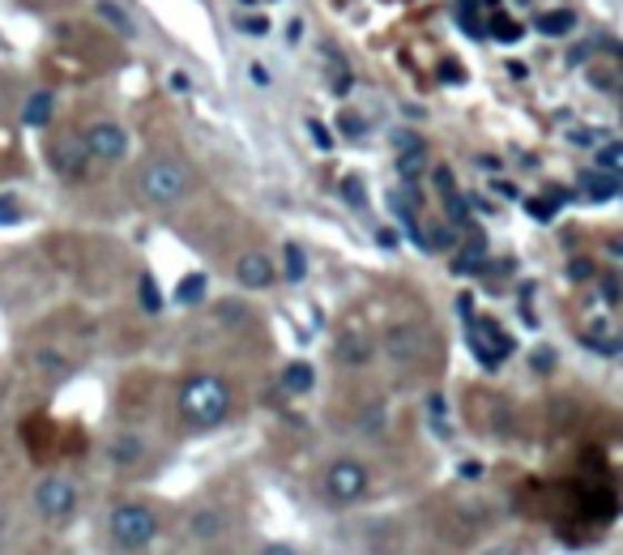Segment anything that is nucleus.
I'll return each mask as SVG.
<instances>
[{"mask_svg":"<svg viewBox=\"0 0 623 555\" xmlns=\"http://www.w3.org/2000/svg\"><path fill=\"white\" fill-rule=\"evenodd\" d=\"M180 415H184V423L197 427V432L218 427L222 418L231 415V385H227L222 376H210V372L189 376L184 389H180Z\"/></svg>","mask_w":623,"mask_h":555,"instance_id":"obj_1","label":"nucleus"},{"mask_svg":"<svg viewBox=\"0 0 623 555\" xmlns=\"http://www.w3.org/2000/svg\"><path fill=\"white\" fill-rule=\"evenodd\" d=\"M159 529H163L159 508L145 504V500H124V504H115L108 513V543L120 555L145 552V547L159 538Z\"/></svg>","mask_w":623,"mask_h":555,"instance_id":"obj_2","label":"nucleus"},{"mask_svg":"<svg viewBox=\"0 0 623 555\" xmlns=\"http://www.w3.org/2000/svg\"><path fill=\"white\" fill-rule=\"evenodd\" d=\"M189 184L192 175L180 159H150V163L141 167V196L150 205H175V201H184Z\"/></svg>","mask_w":623,"mask_h":555,"instance_id":"obj_3","label":"nucleus"},{"mask_svg":"<svg viewBox=\"0 0 623 555\" xmlns=\"http://www.w3.org/2000/svg\"><path fill=\"white\" fill-rule=\"evenodd\" d=\"M78 483L73 478H64V474H43L39 483H34V492H30V508H34V517L39 522H48V526H60V522H69L73 513H78Z\"/></svg>","mask_w":623,"mask_h":555,"instance_id":"obj_4","label":"nucleus"},{"mask_svg":"<svg viewBox=\"0 0 623 555\" xmlns=\"http://www.w3.org/2000/svg\"><path fill=\"white\" fill-rule=\"evenodd\" d=\"M321 487H325V500L329 504H342V508H351L359 500L368 496V487H372V471L359 462V457H333L321 474Z\"/></svg>","mask_w":623,"mask_h":555,"instance_id":"obj_5","label":"nucleus"},{"mask_svg":"<svg viewBox=\"0 0 623 555\" xmlns=\"http://www.w3.org/2000/svg\"><path fill=\"white\" fill-rule=\"evenodd\" d=\"M82 145H86V154H90V163L115 167L129 159V133H124L115 120H94L82 133Z\"/></svg>","mask_w":623,"mask_h":555,"instance_id":"obj_6","label":"nucleus"},{"mask_svg":"<svg viewBox=\"0 0 623 555\" xmlns=\"http://www.w3.org/2000/svg\"><path fill=\"white\" fill-rule=\"evenodd\" d=\"M52 167H56V175H60V180H86V175H90V154H86V145H82L78 133L56 141Z\"/></svg>","mask_w":623,"mask_h":555,"instance_id":"obj_7","label":"nucleus"},{"mask_svg":"<svg viewBox=\"0 0 623 555\" xmlns=\"http://www.w3.org/2000/svg\"><path fill=\"white\" fill-rule=\"evenodd\" d=\"M189 538L192 543H205V547H214L227 538V513L214 508V504H201V508H192L189 513Z\"/></svg>","mask_w":623,"mask_h":555,"instance_id":"obj_8","label":"nucleus"},{"mask_svg":"<svg viewBox=\"0 0 623 555\" xmlns=\"http://www.w3.org/2000/svg\"><path fill=\"white\" fill-rule=\"evenodd\" d=\"M235 278H240V286H248V291H265V286H273L278 270H273V261L265 252H244L235 261Z\"/></svg>","mask_w":623,"mask_h":555,"instance_id":"obj_9","label":"nucleus"},{"mask_svg":"<svg viewBox=\"0 0 623 555\" xmlns=\"http://www.w3.org/2000/svg\"><path fill=\"white\" fill-rule=\"evenodd\" d=\"M449 270L453 274H479V270H488V244L479 240V235H470L465 244H453V256H449Z\"/></svg>","mask_w":623,"mask_h":555,"instance_id":"obj_10","label":"nucleus"},{"mask_svg":"<svg viewBox=\"0 0 623 555\" xmlns=\"http://www.w3.org/2000/svg\"><path fill=\"white\" fill-rule=\"evenodd\" d=\"M419 346H423V333H419V325H398V330L384 333V355L398 363H410L414 355H419Z\"/></svg>","mask_w":623,"mask_h":555,"instance_id":"obj_11","label":"nucleus"},{"mask_svg":"<svg viewBox=\"0 0 623 555\" xmlns=\"http://www.w3.org/2000/svg\"><path fill=\"white\" fill-rule=\"evenodd\" d=\"M398 171H402L406 184H414L423 175V141L414 133H398Z\"/></svg>","mask_w":623,"mask_h":555,"instance_id":"obj_12","label":"nucleus"},{"mask_svg":"<svg viewBox=\"0 0 623 555\" xmlns=\"http://www.w3.org/2000/svg\"><path fill=\"white\" fill-rule=\"evenodd\" d=\"M108 457H111V466H137L141 457H145V441L141 436H115V441L108 444Z\"/></svg>","mask_w":623,"mask_h":555,"instance_id":"obj_13","label":"nucleus"},{"mask_svg":"<svg viewBox=\"0 0 623 555\" xmlns=\"http://www.w3.org/2000/svg\"><path fill=\"white\" fill-rule=\"evenodd\" d=\"M581 189H585L590 201H615V193H620V180H611V175H602L597 167H590V171L581 175Z\"/></svg>","mask_w":623,"mask_h":555,"instance_id":"obj_14","label":"nucleus"},{"mask_svg":"<svg viewBox=\"0 0 623 555\" xmlns=\"http://www.w3.org/2000/svg\"><path fill=\"white\" fill-rule=\"evenodd\" d=\"M52 111H56V99L48 90H39V94H30L27 108H22V120H27L30 129H43V124H52Z\"/></svg>","mask_w":623,"mask_h":555,"instance_id":"obj_15","label":"nucleus"},{"mask_svg":"<svg viewBox=\"0 0 623 555\" xmlns=\"http://www.w3.org/2000/svg\"><path fill=\"white\" fill-rule=\"evenodd\" d=\"M94 9H99V18H103L108 27H115V34H120V39H133V34H137L133 18H129V13H124L115 0H94Z\"/></svg>","mask_w":623,"mask_h":555,"instance_id":"obj_16","label":"nucleus"},{"mask_svg":"<svg viewBox=\"0 0 623 555\" xmlns=\"http://www.w3.org/2000/svg\"><path fill=\"white\" fill-rule=\"evenodd\" d=\"M597 171H602V175H611V180H620V167H623V145L615 138L611 141H602V145H597Z\"/></svg>","mask_w":623,"mask_h":555,"instance_id":"obj_17","label":"nucleus"},{"mask_svg":"<svg viewBox=\"0 0 623 555\" xmlns=\"http://www.w3.org/2000/svg\"><path fill=\"white\" fill-rule=\"evenodd\" d=\"M312 385H316V372H312L308 363H291V367L282 372V389H287V393H308Z\"/></svg>","mask_w":623,"mask_h":555,"instance_id":"obj_18","label":"nucleus"},{"mask_svg":"<svg viewBox=\"0 0 623 555\" xmlns=\"http://www.w3.org/2000/svg\"><path fill=\"white\" fill-rule=\"evenodd\" d=\"M372 355V346H368V337H359V333H346L342 342H338V360L342 363H368Z\"/></svg>","mask_w":623,"mask_h":555,"instance_id":"obj_19","label":"nucleus"},{"mask_svg":"<svg viewBox=\"0 0 623 555\" xmlns=\"http://www.w3.org/2000/svg\"><path fill=\"white\" fill-rule=\"evenodd\" d=\"M205 300V274H189V278H180V286H175V304H201Z\"/></svg>","mask_w":623,"mask_h":555,"instance_id":"obj_20","label":"nucleus"},{"mask_svg":"<svg viewBox=\"0 0 623 555\" xmlns=\"http://www.w3.org/2000/svg\"><path fill=\"white\" fill-rule=\"evenodd\" d=\"M282 274H287V282H303V278H308V256H303L299 244H287V249H282Z\"/></svg>","mask_w":623,"mask_h":555,"instance_id":"obj_21","label":"nucleus"},{"mask_svg":"<svg viewBox=\"0 0 623 555\" xmlns=\"http://www.w3.org/2000/svg\"><path fill=\"white\" fill-rule=\"evenodd\" d=\"M572 27H576V13H572V9H555V13H542L539 18V30L551 34V39H555V34H569Z\"/></svg>","mask_w":623,"mask_h":555,"instance_id":"obj_22","label":"nucleus"},{"mask_svg":"<svg viewBox=\"0 0 623 555\" xmlns=\"http://www.w3.org/2000/svg\"><path fill=\"white\" fill-rule=\"evenodd\" d=\"M137 295H141V307L145 312H163V295H159V282L150 274H141V282H137Z\"/></svg>","mask_w":623,"mask_h":555,"instance_id":"obj_23","label":"nucleus"},{"mask_svg":"<svg viewBox=\"0 0 623 555\" xmlns=\"http://www.w3.org/2000/svg\"><path fill=\"white\" fill-rule=\"evenodd\" d=\"M342 193H346V201H351L354 210L368 205V193H363V180H359V175H346V180H342Z\"/></svg>","mask_w":623,"mask_h":555,"instance_id":"obj_24","label":"nucleus"},{"mask_svg":"<svg viewBox=\"0 0 623 555\" xmlns=\"http://www.w3.org/2000/svg\"><path fill=\"white\" fill-rule=\"evenodd\" d=\"M458 22L465 27V34H483L479 18H474V9H470V0H461V4H458Z\"/></svg>","mask_w":623,"mask_h":555,"instance_id":"obj_25","label":"nucleus"},{"mask_svg":"<svg viewBox=\"0 0 623 555\" xmlns=\"http://www.w3.org/2000/svg\"><path fill=\"white\" fill-rule=\"evenodd\" d=\"M602 300H606V307L620 304V282H615V274L602 278Z\"/></svg>","mask_w":623,"mask_h":555,"instance_id":"obj_26","label":"nucleus"},{"mask_svg":"<svg viewBox=\"0 0 623 555\" xmlns=\"http://www.w3.org/2000/svg\"><path fill=\"white\" fill-rule=\"evenodd\" d=\"M338 124H342V133H346V138H363V120L351 115V111H342V120H338Z\"/></svg>","mask_w":623,"mask_h":555,"instance_id":"obj_27","label":"nucleus"},{"mask_svg":"<svg viewBox=\"0 0 623 555\" xmlns=\"http://www.w3.org/2000/svg\"><path fill=\"white\" fill-rule=\"evenodd\" d=\"M516 34H521V27H516V22H509V18H495V39H504V43H513Z\"/></svg>","mask_w":623,"mask_h":555,"instance_id":"obj_28","label":"nucleus"},{"mask_svg":"<svg viewBox=\"0 0 623 555\" xmlns=\"http://www.w3.org/2000/svg\"><path fill=\"white\" fill-rule=\"evenodd\" d=\"M308 133H312V141H316L321 150H329V145H333V141H329V129L321 124V120H308Z\"/></svg>","mask_w":623,"mask_h":555,"instance_id":"obj_29","label":"nucleus"},{"mask_svg":"<svg viewBox=\"0 0 623 555\" xmlns=\"http://www.w3.org/2000/svg\"><path fill=\"white\" fill-rule=\"evenodd\" d=\"M240 27H244V34H252V39H261V34H270V22H265V18H244Z\"/></svg>","mask_w":623,"mask_h":555,"instance_id":"obj_30","label":"nucleus"},{"mask_svg":"<svg viewBox=\"0 0 623 555\" xmlns=\"http://www.w3.org/2000/svg\"><path fill=\"white\" fill-rule=\"evenodd\" d=\"M257 555H299V547L295 543H265Z\"/></svg>","mask_w":623,"mask_h":555,"instance_id":"obj_31","label":"nucleus"},{"mask_svg":"<svg viewBox=\"0 0 623 555\" xmlns=\"http://www.w3.org/2000/svg\"><path fill=\"white\" fill-rule=\"evenodd\" d=\"M18 219V205H9V196H0V222Z\"/></svg>","mask_w":623,"mask_h":555,"instance_id":"obj_32","label":"nucleus"},{"mask_svg":"<svg viewBox=\"0 0 623 555\" xmlns=\"http://www.w3.org/2000/svg\"><path fill=\"white\" fill-rule=\"evenodd\" d=\"M569 274L576 278V282H581V278H594V265H585V261H576V265H572Z\"/></svg>","mask_w":623,"mask_h":555,"instance_id":"obj_33","label":"nucleus"},{"mask_svg":"<svg viewBox=\"0 0 623 555\" xmlns=\"http://www.w3.org/2000/svg\"><path fill=\"white\" fill-rule=\"evenodd\" d=\"M171 90H189V78L184 73H171Z\"/></svg>","mask_w":623,"mask_h":555,"instance_id":"obj_34","label":"nucleus"}]
</instances>
